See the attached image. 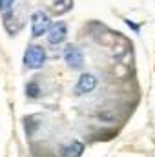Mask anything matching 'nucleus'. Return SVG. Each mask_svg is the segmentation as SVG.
<instances>
[{
  "label": "nucleus",
  "mask_w": 155,
  "mask_h": 157,
  "mask_svg": "<svg viewBox=\"0 0 155 157\" xmlns=\"http://www.w3.org/2000/svg\"><path fill=\"white\" fill-rule=\"evenodd\" d=\"M46 62V49L42 46H29L24 53V64L29 70H39Z\"/></svg>",
  "instance_id": "nucleus-1"
},
{
  "label": "nucleus",
  "mask_w": 155,
  "mask_h": 157,
  "mask_svg": "<svg viewBox=\"0 0 155 157\" xmlns=\"http://www.w3.org/2000/svg\"><path fill=\"white\" fill-rule=\"evenodd\" d=\"M51 28V18L44 11H35L31 15V35L33 37H42L49 31Z\"/></svg>",
  "instance_id": "nucleus-2"
},
{
  "label": "nucleus",
  "mask_w": 155,
  "mask_h": 157,
  "mask_svg": "<svg viewBox=\"0 0 155 157\" xmlns=\"http://www.w3.org/2000/svg\"><path fill=\"white\" fill-rule=\"evenodd\" d=\"M64 60L71 70H82L84 68V55L75 44H68L64 48Z\"/></svg>",
  "instance_id": "nucleus-3"
},
{
  "label": "nucleus",
  "mask_w": 155,
  "mask_h": 157,
  "mask_svg": "<svg viewBox=\"0 0 155 157\" xmlns=\"http://www.w3.org/2000/svg\"><path fill=\"white\" fill-rule=\"evenodd\" d=\"M66 37H68V26H66V22H57L47 31V42L53 44V46L62 44L66 40Z\"/></svg>",
  "instance_id": "nucleus-4"
},
{
  "label": "nucleus",
  "mask_w": 155,
  "mask_h": 157,
  "mask_svg": "<svg viewBox=\"0 0 155 157\" xmlns=\"http://www.w3.org/2000/svg\"><path fill=\"white\" fill-rule=\"evenodd\" d=\"M97 86V77L93 73H84L80 75V78L77 80V86H75V93L77 95H84V93H89L93 91Z\"/></svg>",
  "instance_id": "nucleus-5"
},
{
  "label": "nucleus",
  "mask_w": 155,
  "mask_h": 157,
  "mask_svg": "<svg viewBox=\"0 0 155 157\" xmlns=\"http://www.w3.org/2000/svg\"><path fill=\"white\" fill-rule=\"evenodd\" d=\"M82 152H84V144H82L80 141H71V143L64 148L62 157H80Z\"/></svg>",
  "instance_id": "nucleus-6"
},
{
  "label": "nucleus",
  "mask_w": 155,
  "mask_h": 157,
  "mask_svg": "<svg viewBox=\"0 0 155 157\" xmlns=\"http://www.w3.org/2000/svg\"><path fill=\"white\" fill-rule=\"evenodd\" d=\"M73 6V0H55V6H53V11L57 15H62L66 11H70Z\"/></svg>",
  "instance_id": "nucleus-7"
},
{
  "label": "nucleus",
  "mask_w": 155,
  "mask_h": 157,
  "mask_svg": "<svg viewBox=\"0 0 155 157\" xmlns=\"http://www.w3.org/2000/svg\"><path fill=\"white\" fill-rule=\"evenodd\" d=\"M26 95L29 97V99H37L40 95V88L37 82H29L28 86H26Z\"/></svg>",
  "instance_id": "nucleus-8"
},
{
  "label": "nucleus",
  "mask_w": 155,
  "mask_h": 157,
  "mask_svg": "<svg viewBox=\"0 0 155 157\" xmlns=\"http://www.w3.org/2000/svg\"><path fill=\"white\" fill-rule=\"evenodd\" d=\"M13 4H15V0H0V13L6 15V13L13 7Z\"/></svg>",
  "instance_id": "nucleus-9"
}]
</instances>
